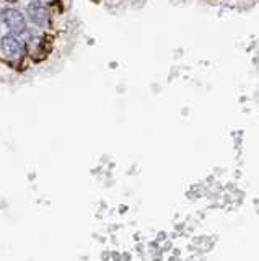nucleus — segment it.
<instances>
[{
	"label": "nucleus",
	"mask_w": 259,
	"mask_h": 261,
	"mask_svg": "<svg viewBox=\"0 0 259 261\" xmlns=\"http://www.w3.org/2000/svg\"><path fill=\"white\" fill-rule=\"evenodd\" d=\"M36 171H30V173L26 175V179H28V181H35V179H36Z\"/></svg>",
	"instance_id": "obj_4"
},
{
	"label": "nucleus",
	"mask_w": 259,
	"mask_h": 261,
	"mask_svg": "<svg viewBox=\"0 0 259 261\" xmlns=\"http://www.w3.org/2000/svg\"><path fill=\"white\" fill-rule=\"evenodd\" d=\"M101 259H103V261H106V259H109V253H106V251H103V253H101Z\"/></svg>",
	"instance_id": "obj_5"
},
{
	"label": "nucleus",
	"mask_w": 259,
	"mask_h": 261,
	"mask_svg": "<svg viewBox=\"0 0 259 261\" xmlns=\"http://www.w3.org/2000/svg\"><path fill=\"white\" fill-rule=\"evenodd\" d=\"M26 12L30 20L36 23L38 27H47L49 24V18H51V13L47 10V7L39 4V2H33L26 7Z\"/></svg>",
	"instance_id": "obj_3"
},
{
	"label": "nucleus",
	"mask_w": 259,
	"mask_h": 261,
	"mask_svg": "<svg viewBox=\"0 0 259 261\" xmlns=\"http://www.w3.org/2000/svg\"><path fill=\"white\" fill-rule=\"evenodd\" d=\"M2 18L7 27H9V30L12 31V35L18 36L26 31V20L23 13L17 10V8H5V10H2Z\"/></svg>",
	"instance_id": "obj_2"
},
{
	"label": "nucleus",
	"mask_w": 259,
	"mask_h": 261,
	"mask_svg": "<svg viewBox=\"0 0 259 261\" xmlns=\"http://www.w3.org/2000/svg\"><path fill=\"white\" fill-rule=\"evenodd\" d=\"M35 2H41V0H35Z\"/></svg>",
	"instance_id": "obj_6"
},
{
	"label": "nucleus",
	"mask_w": 259,
	"mask_h": 261,
	"mask_svg": "<svg viewBox=\"0 0 259 261\" xmlns=\"http://www.w3.org/2000/svg\"><path fill=\"white\" fill-rule=\"evenodd\" d=\"M0 51H2L4 57L10 61H17L25 53V46H23L21 41L15 36V35H5L0 39Z\"/></svg>",
	"instance_id": "obj_1"
},
{
	"label": "nucleus",
	"mask_w": 259,
	"mask_h": 261,
	"mask_svg": "<svg viewBox=\"0 0 259 261\" xmlns=\"http://www.w3.org/2000/svg\"><path fill=\"white\" fill-rule=\"evenodd\" d=\"M0 39H2V38H0Z\"/></svg>",
	"instance_id": "obj_7"
}]
</instances>
